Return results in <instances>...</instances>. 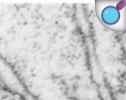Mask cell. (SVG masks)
<instances>
[{
  "mask_svg": "<svg viewBox=\"0 0 126 100\" xmlns=\"http://www.w3.org/2000/svg\"><path fill=\"white\" fill-rule=\"evenodd\" d=\"M102 17L106 23L113 24L119 19V12L114 7H107L103 11Z\"/></svg>",
  "mask_w": 126,
  "mask_h": 100,
  "instance_id": "cell-1",
  "label": "cell"
}]
</instances>
